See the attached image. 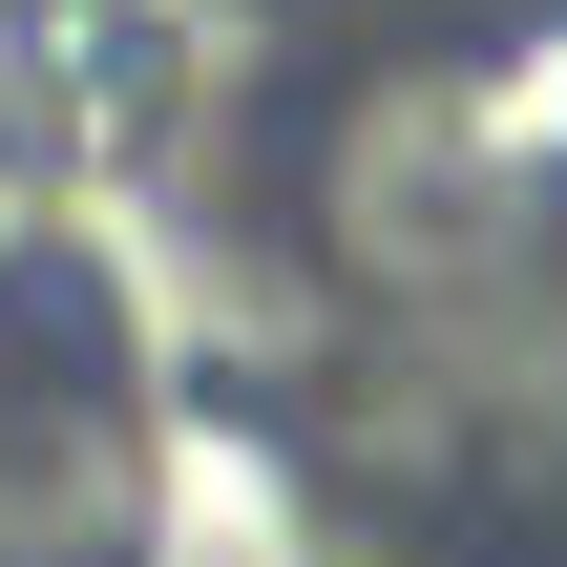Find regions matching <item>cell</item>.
Here are the masks:
<instances>
[{
    "mask_svg": "<svg viewBox=\"0 0 567 567\" xmlns=\"http://www.w3.org/2000/svg\"><path fill=\"white\" fill-rule=\"evenodd\" d=\"M567 210V0H484V21H421V42H358L316 84V147H295V252L379 316H442V295H505Z\"/></svg>",
    "mask_w": 567,
    "mask_h": 567,
    "instance_id": "1",
    "label": "cell"
},
{
    "mask_svg": "<svg viewBox=\"0 0 567 567\" xmlns=\"http://www.w3.org/2000/svg\"><path fill=\"white\" fill-rule=\"evenodd\" d=\"M63 274V252H42ZM42 274H0V295H42ZM168 526V463H147V379L105 358V337H21L0 316V567H147Z\"/></svg>",
    "mask_w": 567,
    "mask_h": 567,
    "instance_id": "2",
    "label": "cell"
}]
</instances>
